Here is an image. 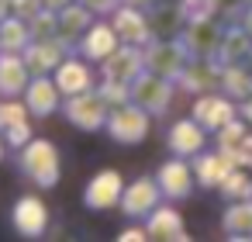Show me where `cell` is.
I'll list each match as a JSON object with an SVG mask.
<instances>
[{
	"label": "cell",
	"mask_w": 252,
	"mask_h": 242,
	"mask_svg": "<svg viewBox=\"0 0 252 242\" xmlns=\"http://www.w3.org/2000/svg\"><path fill=\"white\" fill-rule=\"evenodd\" d=\"M18 163H21V173H25L35 187L49 190V187L59 183V149H56L49 138H28V142L21 145Z\"/></svg>",
	"instance_id": "obj_1"
},
{
	"label": "cell",
	"mask_w": 252,
	"mask_h": 242,
	"mask_svg": "<svg viewBox=\"0 0 252 242\" xmlns=\"http://www.w3.org/2000/svg\"><path fill=\"white\" fill-rule=\"evenodd\" d=\"M104 132L114 138V142H121V145H138V142H145V135H149V111H142L138 104H118V107H111L107 111V121H104Z\"/></svg>",
	"instance_id": "obj_2"
},
{
	"label": "cell",
	"mask_w": 252,
	"mask_h": 242,
	"mask_svg": "<svg viewBox=\"0 0 252 242\" xmlns=\"http://www.w3.org/2000/svg\"><path fill=\"white\" fill-rule=\"evenodd\" d=\"M107 101L90 87V90H83V94H73L69 101H66V107H63V114L69 118V125H76V128H83V132H100L104 128V121H107Z\"/></svg>",
	"instance_id": "obj_3"
},
{
	"label": "cell",
	"mask_w": 252,
	"mask_h": 242,
	"mask_svg": "<svg viewBox=\"0 0 252 242\" xmlns=\"http://www.w3.org/2000/svg\"><path fill=\"white\" fill-rule=\"evenodd\" d=\"M173 97V87H169V76H159L152 69H142L135 80H131V104H138L142 111L149 114H162L166 104Z\"/></svg>",
	"instance_id": "obj_4"
},
{
	"label": "cell",
	"mask_w": 252,
	"mask_h": 242,
	"mask_svg": "<svg viewBox=\"0 0 252 242\" xmlns=\"http://www.w3.org/2000/svg\"><path fill=\"white\" fill-rule=\"evenodd\" d=\"M190 59L193 56H190V49L180 38H173V42H149L145 45V69H152L159 76H169V80H176Z\"/></svg>",
	"instance_id": "obj_5"
},
{
	"label": "cell",
	"mask_w": 252,
	"mask_h": 242,
	"mask_svg": "<svg viewBox=\"0 0 252 242\" xmlns=\"http://www.w3.org/2000/svg\"><path fill=\"white\" fill-rule=\"evenodd\" d=\"M121 190H125V180L118 170H100L90 176V183L83 187V204L90 211H111L121 204Z\"/></svg>",
	"instance_id": "obj_6"
},
{
	"label": "cell",
	"mask_w": 252,
	"mask_h": 242,
	"mask_svg": "<svg viewBox=\"0 0 252 242\" xmlns=\"http://www.w3.org/2000/svg\"><path fill=\"white\" fill-rule=\"evenodd\" d=\"M111 28L118 32V42H125V45H149L152 42V25H149V18L138 11V7H131V4H118L114 7V18H111Z\"/></svg>",
	"instance_id": "obj_7"
},
{
	"label": "cell",
	"mask_w": 252,
	"mask_h": 242,
	"mask_svg": "<svg viewBox=\"0 0 252 242\" xmlns=\"http://www.w3.org/2000/svg\"><path fill=\"white\" fill-rule=\"evenodd\" d=\"M159 201H162V190L152 176H138L121 190V207L128 218H149L152 207H159Z\"/></svg>",
	"instance_id": "obj_8"
},
{
	"label": "cell",
	"mask_w": 252,
	"mask_h": 242,
	"mask_svg": "<svg viewBox=\"0 0 252 242\" xmlns=\"http://www.w3.org/2000/svg\"><path fill=\"white\" fill-rule=\"evenodd\" d=\"M66 45L59 42V38H32L28 45H25V66H28V73H35V76H45L49 69H56L63 59H66Z\"/></svg>",
	"instance_id": "obj_9"
},
{
	"label": "cell",
	"mask_w": 252,
	"mask_h": 242,
	"mask_svg": "<svg viewBox=\"0 0 252 242\" xmlns=\"http://www.w3.org/2000/svg\"><path fill=\"white\" fill-rule=\"evenodd\" d=\"M11 221H14V232L18 235L38 239L49 228V207H45L42 197H21L14 204V211H11Z\"/></svg>",
	"instance_id": "obj_10"
},
{
	"label": "cell",
	"mask_w": 252,
	"mask_h": 242,
	"mask_svg": "<svg viewBox=\"0 0 252 242\" xmlns=\"http://www.w3.org/2000/svg\"><path fill=\"white\" fill-rule=\"evenodd\" d=\"M100 66H104V76H107V80L131 83V80L145 69V49H142V45H125V49H114L107 59H100Z\"/></svg>",
	"instance_id": "obj_11"
},
{
	"label": "cell",
	"mask_w": 252,
	"mask_h": 242,
	"mask_svg": "<svg viewBox=\"0 0 252 242\" xmlns=\"http://www.w3.org/2000/svg\"><path fill=\"white\" fill-rule=\"evenodd\" d=\"M231 118H238L231 97H221V94H204L197 104H193V121L204 128V132H218L224 128Z\"/></svg>",
	"instance_id": "obj_12"
},
{
	"label": "cell",
	"mask_w": 252,
	"mask_h": 242,
	"mask_svg": "<svg viewBox=\"0 0 252 242\" xmlns=\"http://www.w3.org/2000/svg\"><path fill=\"white\" fill-rule=\"evenodd\" d=\"M90 11L83 7V4H66L63 11H56V38L66 45V49H76L80 45V38L87 35V28H90Z\"/></svg>",
	"instance_id": "obj_13"
},
{
	"label": "cell",
	"mask_w": 252,
	"mask_h": 242,
	"mask_svg": "<svg viewBox=\"0 0 252 242\" xmlns=\"http://www.w3.org/2000/svg\"><path fill=\"white\" fill-rule=\"evenodd\" d=\"M166 145H169V152H173V156L190 159V156L204 152V145H207V132H204L193 118H183V121H176V125L169 128Z\"/></svg>",
	"instance_id": "obj_14"
},
{
	"label": "cell",
	"mask_w": 252,
	"mask_h": 242,
	"mask_svg": "<svg viewBox=\"0 0 252 242\" xmlns=\"http://www.w3.org/2000/svg\"><path fill=\"white\" fill-rule=\"evenodd\" d=\"M0 132H4L7 145L21 149L32 138V125H28V104H18L14 97H7L0 104Z\"/></svg>",
	"instance_id": "obj_15"
},
{
	"label": "cell",
	"mask_w": 252,
	"mask_h": 242,
	"mask_svg": "<svg viewBox=\"0 0 252 242\" xmlns=\"http://www.w3.org/2000/svg\"><path fill=\"white\" fill-rule=\"evenodd\" d=\"M156 183H159V190H162L166 197H176V201H180V197H187L190 187H193V166H187V159L176 156V159H169V163L159 166Z\"/></svg>",
	"instance_id": "obj_16"
},
{
	"label": "cell",
	"mask_w": 252,
	"mask_h": 242,
	"mask_svg": "<svg viewBox=\"0 0 252 242\" xmlns=\"http://www.w3.org/2000/svg\"><path fill=\"white\" fill-rule=\"evenodd\" d=\"M218 149L235 163V166H245L252 159V135L245 132V125L238 118H231L224 128H218Z\"/></svg>",
	"instance_id": "obj_17"
},
{
	"label": "cell",
	"mask_w": 252,
	"mask_h": 242,
	"mask_svg": "<svg viewBox=\"0 0 252 242\" xmlns=\"http://www.w3.org/2000/svg\"><path fill=\"white\" fill-rule=\"evenodd\" d=\"M25 104H28V111H32L35 118H49V114L59 107V87H56V80H49V76L28 80V87H25Z\"/></svg>",
	"instance_id": "obj_18"
},
{
	"label": "cell",
	"mask_w": 252,
	"mask_h": 242,
	"mask_svg": "<svg viewBox=\"0 0 252 242\" xmlns=\"http://www.w3.org/2000/svg\"><path fill=\"white\" fill-rule=\"evenodd\" d=\"M193 56H214L218 45H221V32L207 21V18H193L187 28H183V38H180Z\"/></svg>",
	"instance_id": "obj_19"
},
{
	"label": "cell",
	"mask_w": 252,
	"mask_h": 242,
	"mask_svg": "<svg viewBox=\"0 0 252 242\" xmlns=\"http://www.w3.org/2000/svg\"><path fill=\"white\" fill-rule=\"evenodd\" d=\"M56 87H59V94L73 97V94L90 90V87H94V76H90V69H87L83 59H69V56H66V59L56 66Z\"/></svg>",
	"instance_id": "obj_20"
},
{
	"label": "cell",
	"mask_w": 252,
	"mask_h": 242,
	"mask_svg": "<svg viewBox=\"0 0 252 242\" xmlns=\"http://www.w3.org/2000/svg\"><path fill=\"white\" fill-rule=\"evenodd\" d=\"M76 49H80V56H87V59L100 63V59H107V56L118 49V32H114L111 25H90Z\"/></svg>",
	"instance_id": "obj_21"
},
{
	"label": "cell",
	"mask_w": 252,
	"mask_h": 242,
	"mask_svg": "<svg viewBox=\"0 0 252 242\" xmlns=\"http://www.w3.org/2000/svg\"><path fill=\"white\" fill-rule=\"evenodd\" d=\"M28 87V66L21 52H4L0 56V97H18Z\"/></svg>",
	"instance_id": "obj_22"
},
{
	"label": "cell",
	"mask_w": 252,
	"mask_h": 242,
	"mask_svg": "<svg viewBox=\"0 0 252 242\" xmlns=\"http://www.w3.org/2000/svg\"><path fill=\"white\" fill-rule=\"evenodd\" d=\"M149 239H156V242H169V239H187V228H183V218H180V211H173V207H152V214H149Z\"/></svg>",
	"instance_id": "obj_23"
},
{
	"label": "cell",
	"mask_w": 252,
	"mask_h": 242,
	"mask_svg": "<svg viewBox=\"0 0 252 242\" xmlns=\"http://www.w3.org/2000/svg\"><path fill=\"white\" fill-rule=\"evenodd\" d=\"M228 170H235V163H231L221 149H218V152H197L193 176H197L200 187H218V183L228 176Z\"/></svg>",
	"instance_id": "obj_24"
},
{
	"label": "cell",
	"mask_w": 252,
	"mask_h": 242,
	"mask_svg": "<svg viewBox=\"0 0 252 242\" xmlns=\"http://www.w3.org/2000/svg\"><path fill=\"white\" fill-rule=\"evenodd\" d=\"M32 42V28L25 18L7 14L0 21V52H25V45Z\"/></svg>",
	"instance_id": "obj_25"
},
{
	"label": "cell",
	"mask_w": 252,
	"mask_h": 242,
	"mask_svg": "<svg viewBox=\"0 0 252 242\" xmlns=\"http://www.w3.org/2000/svg\"><path fill=\"white\" fill-rule=\"evenodd\" d=\"M224 232L231 239H249L252 235V201H238L224 211Z\"/></svg>",
	"instance_id": "obj_26"
},
{
	"label": "cell",
	"mask_w": 252,
	"mask_h": 242,
	"mask_svg": "<svg viewBox=\"0 0 252 242\" xmlns=\"http://www.w3.org/2000/svg\"><path fill=\"white\" fill-rule=\"evenodd\" d=\"M252 38H249V32L245 28H228L224 35H221V45H218V56H221V63H235V59H245L249 56V45Z\"/></svg>",
	"instance_id": "obj_27"
},
{
	"label": "cell",
	"mask_w": 252,
	"mask_h": 242,
	"mask_svg": "<svg viewBox=\"0 0 252 242\" xmlns=\"http://www.w3.org/2000/svg\"><path fill=\"white\" fill-rule=\"evenodd\" d=\"M218 83L224 87L228 97H249V94H252V73H249L245 66H235V63H224Z\"/></svg>",
	"instance_id": "obj_28"
},
{
	"label": "cell",
	"mask_w": 252,
	"mask_h": 242,
	"mask_svg": "<svg viewBox=\"0 0 252 242\" xmlns=\"http://www.w3.org/2000/svg\"><path fill=\"white\" fill-rule=\"evenodd\" d=\"M218 190H221L228 201H249V197H252V180L235 166V170H228V176L218 183Z\"/></svg>",
	"instance_id": "obj_29"
},
{
	"label": "cell",
	"mask_w": 252,
	"mask_h": 242,
	"mask_svg": "<svg viewBox=\"0 0 252 242\" xmlns=\"http://www.w3.org/2000/svg\"><path fill=\"white\" fill-rule=\"evenodd\" d=\"M97 94L107 101V107H118V104H128V101H131V83H121V80H104Z\"/></svg>",
	"instance_id": "obj_30"
},
{
	"label": "cell",
	"mask_w": 252,
	"mask_h": 242,
	"mask_svg": "<svg viewBox=\"0 0 252 242\" xmlns=\"http://www.w3.org/2000/svg\"><path fill=\"white\" fill-rule=\"evenodd\" d=\"M42 7H45L42 0H11V14H18V18H25V21H32Z\"/></svg>",
	"instance_id": "obj_31"
},
{
	"label": "cell",
	"mask_w": 252,
	"mask_h": 242,
	"mask_svg": "<svg viewBox=\"0 0 252 242\" xmlns=\"http://www.w3.org/2000/svg\"><path fill=\"white\" fill-rule=\"evenodd\" d=\"M76 4H83L90 14H111V11L121 4V0H76Z\"/></svg>",
	"instance_id": "obj_32"
},
{
	"label": "cell",
	"mask_w": 252,
	"mask_h": 242,
	"mask_svg": "<svg viewBox=\"0 0 252 242\" xmlns=\"http://www.w3.org/2000/svg\"><path fill=\"white\" fill-rule=\"evenodd\" d=\"M118 239H121V242H142V239H149V232H145V228H125Z\"/></svg>",
	"instance_id": "obj_33"
},
{
	"label": "cell",
	"mask_w": 252,
	"mask_h": 242,
	"mask_svg": "<svg viewBox=\"0 0 252 242\" xmlns=\"http://www.w3.org/2000/svg\"><path fill=\"white\" fill-rule=\"evenodd\" d=\"M42 4H45L49 11H63L66 4H73V0H42Z\"/></svg>",
	"instance_id": "obj_34"
},
{
	"label": "cell",
	"mask_w": 252,
	"mask_h": 242,
	"mask_svg": "<svg viewBox=\"0 0 252 242\" xmlns=\"http://www.w3.org/2000/svg\"><path fill=\"white\" fill-rule=\"evenodd\" d=\"M11 14V0H0V21H4Z\"/></svg>",
	"instance_id": "obj_35"
},
{
	"label": "cell",
	"mask_w": 252,
	"mask_h": 242,
	"mask_svg": "<svg viewBox=\"0 0 252 242\" xmlns=\"http://www.w3.org/2000/svg\"><path fill=\"white\" fill-rule=\"evenodd\" d=\"M121 4H131V7H145V4H152V0H121Z\"/></svg>",
	"instance_id": "obj_36"
},
{
	"label": "cell",
	"mask_w": 252,
	"mask_h": 242,
	"mask_svg": "<svg viewBox=\"0 0 252 242\" xmlns=\"http://www.w3.org/2000/svg\"><path fill=\"white\" fill-rule=\"evenodd\" d=\"M245 32H249V38H252V11H245Z\"/></svg>",
	"instance_id": "obj_37"
},
{
	"label": "cell",
	"mask_w": 252,
	"mask_h": 242,
	"mask_svg": "<svg viewBox=\"0 0 252 242\" xmlns=\"http://www.w3.org/2000/svg\"><path fill=\"white\" fill-rule=\"evenodd\" d=\"M242 114H245V118L252 121V94H249V104H245V111H242Z\"/></svg>",
	"instance_id": "obj_38"
},
{
	"label": "cell",
	"mask_w": 252,
	"mask_h": 242,
	"mask_svg": "<svg viewBox=\"0 0 252 242\" xmlns=\"http://www.w3.org/2000/svg\"><path fill=\"white\" fill-rule=\"evenodd\" d=\"M0 156H4V145H0Z\"/></svg>",
	"instance_id": "obj_39"
},
{
	"label": "cell",
	"mask_w": 252,
	"mask_h": 242,
	"mask_svg": "<svg viewBox=\"0 0 252 242\" xmlns=\"http://www.w3.org/2000/svg\"><path fill=\"white\" fill-rule=\"evenodd\" d=\"M249 166H252V159H249Z\"/></svg>",
	"instance_id": "obj_40"
}]
</instances>
